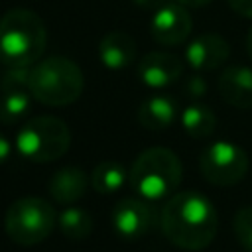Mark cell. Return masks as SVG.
I'll return each instance as SVG.
<instances>
[{"instance_id": "cell-4", "label": "cell", "mask_w": 252, "mask_h": 252, "mask_svg": "<svg viewBox=\"0 0 252 252\" xmlns=\"http://www.w3.org/2000/svg\"><path fill=\"white\" fill-rule=\"evenodd\" d=\"M83 87V71L69 57H47L30 71V93L45 106H67L75 102Z\"/></svg>"}, {"instance_id": "cell-25", "label": "cell", "mask_w": 252, "mask_h": 252, "mask_svg": "<svg viewBox=\"0 0 252 252\" xmlns=\"http://www.w3.org/2000/svg\"><path fill=\"white\" fill-rule=\"evenodd\" d=\"M175 2H179L185 8H203V6L211 4L213 0H175Z\"/></svg>"}, {"instance_id": "cell-11", "label": "cell", "mask_w": 252, "mask_h": 252, "mask_svg": "<svg viewBox=\"0 0 252 252\" xmlns=\"http://www.w3.org/2000/svg\"><path fill=\"white\" fill-rule=\"evenodd\" d=\"M230 55V45L219 33H201L185 47V61L195 71L219 69Z\"/></svg>"}, {"instance_id": "cell-16", "label": "cell", "mask_w": 252, "mask_h": 252, "mask_svg": "<svg viewBox=\"0 0 252 252\" xmlns=\"http://www.w3.org/2000/svg\"><path fill=\"white\" fill-rule=\"evenodd\" d=\"M181 126L191 138L203 140L215 132L217 116L209 106L193 102V104L185 106V110L181 112Z\"/></svg>"}, {"instance_id": "cell-14", "label": "cell", "mask_w": 252, "mask_h": 252, "mask_svg": "<svg viewBox=\"0 0 252 252\" xmlns=\"http://www.w3.org/2000/svg\"><path fill=\"white\" fill-rule=\"evenodd\" d=\"M98 59L104 67L118 71L126 69L136 61V41L130 33L114 30L102 35L98 43Z\"/></svg>"}, {"instance_id": "cell-15", "label": "cell", "mask_w": 252, "mask_h": 252, "mask_svg": "<svg viewBox=\"0 0 252 252\" xmlns=\"http://www.w3.org/2000/svg\"><path fill=\"white\" fill-rule=\"evenodd\" d=\"M177 116V108L173 98L165 96V94H154L148 96L140 108H138V120L146 130H154V132H161L165 128H169L173 124Z\"/></svg>"}, {"instance_id": "cell-12", "label": "cell", "mask_w": 252, "mask_h": 252, "mask_svg": "<svg viewBox=\"0 0 252 252\" xmlns=\"http://www.w3.org/2000/svg\"><path fill=\"white\" fill-rule=\"evenodd\" d=\"M217 89L230 106L240 110L252 108V69L244 65L226 67L217 81Z\"/></svg>"}, {"instance_id": "cell-17", "label": "cell", "mask_w": 252, "mask_h": 252, "mask_svg": "<svg viewBox=\"0 0 252 252\" xmlns=\"http://www.w3.org/2000/svg\"><path fill=\"white\" fill-rule=\"evenodd\" d=\"M30 89H0V122L16 124L20 122L32 106Z\"/></svg>"}, {"instance_id": "cell-5", "label": "cell", "mask_w": 252, "mask_h": 252, "mask_svg": "<svg viewBox=\"0 0 252 252\" xmlns=\"http://www.w3.org/2000/svg\"><path fill=\"white\" fill-rule=\"evenodd\" d=\"M71 130L57 116H35L22 124L16 136L20 156L33 163H49L67 154Z\"/></svg>"}, {"instance_id": "cell-21", "label": "cell", "mask_w": 252, "mask_h": 252, "mask_svg": "<svg viewBox=\"0 0 252 252\" xmlns=\"http://www.w3.org/2000/svg\"><path fill=\"white\" fill-rule=\"evenodd\" d=\"M181 91H183V94H185L187 98H195V100H197V98L205 96V93H207V83H205L203 77L191 75V77H187V79L183 81Z\"/></svg>"}, {"instance_id": "cell-26", "label": "cell", "mask_w": 252, "mask_h": 252, "mask_svg": "<svg viewBox=\"0 0 252 252\" xmlns=\"http://www.w3.org/2000/svg\"><path fill=\"white\" fill-rule=\"evenodd\" d=\"M246 53H248V57L252 59V28H250V32L246 33Z\"/></svg>"}, {"instance_id": "cell-10", "label": "cell", "mask_w": 252, "mask_h": 252, "mask_svg": "<svg viewBox=\"0 0 252 252\" xmlns=\"http://www.w3.org/2000/svg\"><path fill=\"white\" fill-rule=\"evenodd\" d=\"M183 75V61L167 51H150L138 63V77L150 89H163Z\"/></svg>"}, {"instance_id": "cell-3", "label": "cell", "mask_w": 252, "mask_h": 252, "mask_svg": "<svg viewBox=\"0 0 252 252\" xmlns=\"http://www.w3.org/2000/svg\"><path fill=\"white\" fill-rule=\"evenodd\" d=\"M132 189L146 201L169 199L181 183L183 165L169 148H148L132 163L128 173Z\"/></svg>"}, {"instance_id": "cell-20", "label": "cell", "mask_w": 252, "mask_h": 252, "mask_svg": "<svg viewBox=\"0 0 252 252\" xmlns=\"http://www.w3.org/2000/svg\"><path fill=\"white\" fill-rule=\"evenodd\" d=\"M232 230L244 252H252V207H242L232 219Z\"/></svg>"}, {"instance_id": "cell-9", "label": "cell", "mask_w": 252, "mask_h": 252, "mask_svg": "<svg viewBox=\"0 0 252 252\" xmlns=\"http://www.w3.org/2000/svg\"><path fill=\"white\" fill-rule=\"evenodd\" d=\"M193 30V18L185 6L171 0L159 10H156L150 18V33L152 37L165 47H173L183 43Z\"/></svg>"}, {"instance_id": "cell-13", "label": "cell", "mask_w": 252, "mask_h": 252, "mask_svg": "<svg viewBox=\"0 0 252 252\" xmlns=\"http://www.w3.org/2000/svg\"><path fill=\"white\" fill-rule=\"evenodd\" d=\"M89 185H91V177H87V173L81 167L67 165V167L57 169L49 177L47 191H49V197L55 203L73 205L87 193Z\"/></svg>"}, {"instance_id": "cell-23", "label": "cell", "mask_w": 252, "mask_h": 252, "mask_svg": "<svg viewBox=\"0 0 252 252\" xmlns=\"http://www.w3.org/2000/svg\"><path fill=\"white\" fill-rule=\"evenodd\" d=\"M138 8H142V10H148V12H156V10H159L161 6H165L167 2H171V0H132Z\"/></svg>"}, {"instance_id": "cell-24", "label": "cell", "mask_w": 252, "mask_h": 252, "mask_svg": "<svg viewBox=\"0 0 252 252\" xmlns=\"http://www.w3.org/2000/svg\"><path fill=\"white\" fill-rule=\"evenodd\" d=\"M10 152H12V148H10L8 138L4 134H0V163H4L10 158Z\"/></svg>"}, {"instance_id": "cell-6", "label": "cell", "mask_w": 252, "mask_h": 252, "mask_svg": "<svg viewBox=\"0 0 252 252\" xmlns=\"http://www.w3.org/2000/svg\"><path fill=\"white\" fill-rule=\"evenodd\" d=\"M57 215L51 203L39 197H22L14 201L4 215V230L20 246L43 242L55 228Z\"/></svg>"}, {"instance_id": "cell-18", "label": "cell", "mask_w": 252, "mask_h": 252, "mask_svg": "<svg viewBox=\"0 0 252 252\" xmlns=\"http://www.w3.org/2000/svg\"><path fill=\"white\" fill-rule=\"evenodd\" d=\"M126 177H128V173H126V169H124L122 163L112 161V159H106V161H100L91 171V187L96 193L112 195V193H116L124 185Z\"/></svg>"}, {"instance_id": "cell-2", "label": "cell", "mask_w": 252, "mask_h": 252, "mask_svg": "<svg viewBox=\"0 0 252 252\" xmlns=\"http://www.w3.org/2000/svg\"><path fill=\"white\" fill-rule=\"evenodd\" d=\"M45 45L47 30L35 12L14 8L0 18V63L8 67H33Z\"/></svg>"}, {"instance_id": "cell-1", "label": "cell", "mask_w": 252, "mask_h": 252, "mask_svg": "<svg viewBox=\"0 0 252 252\" xmlns=\"http://www.w3.org/2000/svg\"><path fill=\"white\" fill-rule=\"evenodd\" d=\"M159 226L171 244L183 250H203L217 234V209L203 193H173L161 209Z\"/></svg>"}, {"instance_id": "cell-22", "label": "cell", "mask_w": 252, "mask_h": 252, "mask_svg": "<svg viewBox=\"0 0 252 252\" xmlns=\"http://www.w3.org/2000/svg\"><path fill=\"white\" fill-rule=\"evenodd\" d=\"M232 12H236L242 18H252V0H226Z\"/></svg>"}, {"instance_id": "cell-7", "label": "cell", "mask_w": 252, "mask_h": 252, "mask_svg": "<svg viewBox=\"0 0 252 252\" xmlns=\"http://www.w3.org/2000/svg\"><path fill=\"white\" fill-rule=\"evenodd\" d=\"M201 175L219 187L238 183L248 171V154L234 142L217 140L199 156Z\"/></svg>"}, {"instance_id": "cell-8", "label": "cell", "mask_w": 252, "mask_h": 252, "mask_svg": "<svg viewBox=\"0 0 252 252\" xmlns=\"http://www.w3.org/2000/svg\"><path fill=\"white\" fill-rule=\"evenodd\" d=\"M156 209L142 197H124L112 209V228L128 240L148 234L156 226Z\"/></svg>"}, {"instance_id": "cell-19", "label": "cell", "mask_w": 252, "mask_h": 252, "mask_svg": "<svg viewBox=\"0 0 252 252\" xmlns=\"http://www.w3.org/2000/svg\"><path fill=\"white\" fill-rule=\"evenodd\" d=\"M57 226L67 238L83 240L93 232L94 222L89 211L79 209V207H67L57 215Z\"/></svg>"}]
</instances>
